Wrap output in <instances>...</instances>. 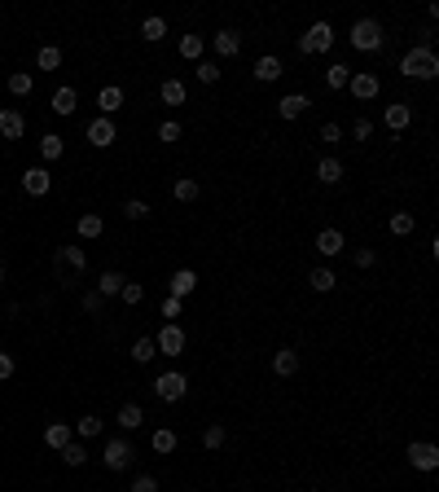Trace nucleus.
Masks as SVG:
<instances>
[{
	"mask_svg": "<svg viewBox=\"0 0 439 492\" xmlns=\"http://www.w3.org/2000/svg\"><path fill=\"white\" fill-rule=\"evenodd\" d=\"M400 75L409 79H435L439 75V57L431 44H418V49H409L405 57H400Z\"/></svg>",
	"mask_w": 439,
	"mask_h": 492,
	"instance_id": "obj_1",
	"label": "nucleus"
},
{
	"mask_svg": "<svg viewBox=\"0 0 439 492\" xmlns=\"http://www.w3.org/2000/svg\"><path fill=\"white\" fill-rule=\"evenodd\" d=\"M382 40H387V35H382V22H378V18H360L351 27V49H360V53H378Z\"/></svg>",
	"mask_w": 439,
	"mask_h": 492,
	"instance_id": "obj_2",
	"label": "nucleus"
},
{
	"mask_svg": "<svg viewBox=\"0 0 439 492\" xmlns=\"http://www.w3.org/2000/svg\"><path fill=\"white\" fill-rule=\"evenodd\" d=\"M329 44H334V27H329V22H312V27H307V35H299V53H303V57L325 53Z\"/></svg>",
	"mask_w": 439,
	"mask_h": 492,
	"instance_id": "obj_3",
	"label": "nucleus"
},
{
	"mask_svg": "<svg viewBox=\"0 0 439 492\" xmlns=\"http://www.w3.org/2000/svg\"><path fill=\"white\" fill-rule=\"evenodd\" d=\"M185 391H189V382H185V374H176V369H167V374L154 378V395H159L163 404H176Z\"/></svg>",
	"mask_w": 439,
	"mask_h": 492,
	"instance_id": "obj_4",
	"label": "nucleus"
},
{
	"mask_svg": "<svg viewBox=\"0 0 439 492\" xmlns=\"http://www.w3.org/2000/svg\"><path fill=\"white\" fill-rule=\"evenodd\" d=\"M347 88H351V97H356V101H374L378 92H382V79H378L374 70H351Z\"/></svg>",
	"mask_w": 439,
	"mask_h": 492,
	"instance_id": "obj_5",
	"label": "nucleus"
},
{
	"mask_svg": "<svg viewBox=\"0 0 439 492\" xmlns=\"http://www.w3.org/2000/svg\"><path fill=\"white\" fill-rule=\"evenodd\" d=\"M154 347H159L163 356H181L185 352V330L176 326V321H167V326L159 330V339H154Z\"/></svg>",
	"mask_w": 439,
	"mask_h": 492,
	"instance_id": "obj_6",
	"label": "nucleus"
},
{
	"mask_svg": "<svg viewBox=\"0 0 439 492\" xmlns=\"http://www.w3.org/2000/svg\"><path fill=\"white\" fill-rule=\"evenodd\" d=\"M101 462H105V471H127V462H132V444H127V440H110L101 449Z\"/></svg>",
	"mask_w": 439,
	"mask_h": 492,
	"instance_id": "obj_7",
	"label": "nucleus"
},
{
	"mask_svg": "<svg viewBox=\"0 0 439 492\" xmlns=\"http://www.w3.org/2000/svg\"><path fill=\"white\" fill-rule=\"evenodd\" d=\"M409 462H413V471H435V466H439V449L431 440H418V444H409Z\"/></svg>",
	"mask_w": 439,
	"mask_h": 492,
	"instance_id": "obj_8",
	"label": "nucleus"
},
{
	"mask_svg": "<svg viewBox=\"0 0 439 492\" xmlns=\"http://www.w3.org/2000/svg\"><path fill=\"white\" fill-rule=\"evenodd\" d=\"M22 189H27L31 198H44L53 189V176L44 172V167H27V176H22Z\"/></svg>",
	"mask_w": 439,
	"mask_h": 492,
	"instance_id": "obj_9",
	"label": "nucleus"
},
{
	"mask_svg": "<svg viewBox=\"0 0 439 492\" xmlns=\"http://www.w3.org/2000/svg\"><path fill=\"white\" fill-rule=\"evenodd\" d=\"M114 137H119V132H114V124H110V119H92V124H88V141H92V146H97V150H105V146H114Z\"/></svg>",
	"mask_w": 439,
	"mask_h": 492,
	"instance_id": "obj_10",
	"label": "nucleus"
},
{
	"mask_svg": "<svg viewBox=\"0 0 439 492\" xmlns=\"http://www.w3.org/2000/svg\"><path fill=\"white\" fill-rule=\"evenodd\" d=\"M294 369H299V352H294V347H277V352H272V374L290 378Z\"/></svg>",
	"mask_w": 439,
	"mask_h": 492,
	"instance_id": "obj_11",
	"label": "nucleus"
},
{
	"mask_svg": "<svg viewBox=\"0 0 439 492\" xmlns=\"http://www.w3.org/2000/svg\"><path fill=\"white\" fill-rule=\"evenodd\" d=\"M382 119H387V128H391V132H405V128L413 124V106H409V101H396V106H387V115H382Z\"/></svg>",
	"mask_w": 439,
	"mask_h": 492,
	"instance_id": "obj_12",
	"label": "nucleus"
},
{
	"mask_svg": "<svg viewBox=\"0 0 439 492\" xmlns=\"http://www.w3.org/2000/svg\"><path fill=\"white\" fill-rule=\"evenodd\" d=\"M70 440H75V431H70V422H49V426H44V444H49V449H57V453H62Z\"/></svg>",
	"mask_w": 439,
	"mask_h": 492,
	"instance_id": "obj_13",
	"label": "nucleus"
},
{
	"mask_svg": "<svg viewBox=\"0 0 439 492\" xmlns=\"http://www.w3.org/2000/svg\"><path fill=\"white\" fill-rule=\"evenodd\" d=\"M343 246H347V242H343V233H338V229H321V233H316V250H321L325 259L343 255Z\"/></svg>",
	"mask_w": 439,
	"mask_h": 492,
	"instance_id": "obj_14",
	"label": "nucleus"
},
{
	"mask_svg": "<svg viewBox=\"0 0 439 492\" xmlns=\"http://www.w3.org/2000/svg\"><path fill=\"white\" fill-rule=\"evenodd\" d=\"M211 44H216L220 57H237V53H242V35H237V31H216Z\"/></svg>",
	"mask_w": 439,
	"mask_h": 492,
	"instance_id": "obj_15",
	"label": "nucleus"
},
{
	"mask_svg": "<svg viewBox=\"0 0 439 492\" xmlns=\"http://www.w3.org/2000/svg\"><path fill=\"white\" fill-rule=\"evenodd\" d=\"M343 176H347V172H343V159H334V154L316 163V181H321V185H338Z\"/></svg>",
	"mask_w": 439,
	"mask_h": 492,
	"instance_id": "obj_16",
	"label": "nucleus"
},
{
	"mask_svg": "<svg viewBox=\"0 0 439 492\" xmlns=\"http://www.w3.org/2000/svg\"><path fill=\"white\" fill-rule=\"evenodd\" d=\"M167 286H172V299H185V295H194V291H198V273H194V268H181Z\"/></svg>",
	"mask_w": 439,
	"mask_h": 492,
	"instance_id": "obj_17",
	"label": "nucleus"
},
{
	"mask_svg": "<svg viewBox=\"0 0 439 492\" xmlns=\"http://www.w3.org/2000/svg\"><path fill=\"white\" fill-rule=\"evenodd\" d=\"M307 106H312V101H307L303 92H286V97L277 101V115H281V119H299V115L307 110Z\"/></svg>",
	"mask_w": 439,
	"mask_h": 492,
	"instance_id": "obj_18",
	"label": "nucleus"
},
{
	"mask_svg": "<svg viewBox=\"0 0 439 492\" xmlns=\"http://www.w3.org/2000/svg\"><path fill=\"white\" fill-rule=\"evenodd\" d=\"M22 132H27V124H22L18 110H0V137H5V141H18Z\"/></svg>",
	"mask_w": 439,
	"mask_h": 492,
	"instance_id": "obj_19",
	"label": "nucleus"
},
{
	"mask_svg": "<svg viewBox=\"0 0 439 492\" xmlns=\"http://www.w3.org/2000/svg\"><path fill=\"white\" fill-rule=\"evenodd\" d=\"M307 286H312L316 295H329V291L338 286V277H334V273H329L325 264H321V268H312V273H307Z\"/></svg>",
	"mask_w": 439,
	"mask_h": 492,
	"instance_id": "obj_20",
	"label": "nucleus"
},
{
	"mask_svg": "<svg viewBox=\"0 0 439 492\" xmlns=\"http://www.w3.org/2000/svg\"><path fill=\"white\" fill-rule=\"evenodd\" d=\"M255 79H264V83H272V79H281V57H259L255 62Z\"/></svg>",
	"mask_w": 439,
	"mask_h": 492,
	"instance_id": "obj_21",
	"label": "nucleus"
},
{
	"mask_svg": "<svg viewBox=\"0 0 439 492\" xmlns=\"http://www.w3.org/2000/svg\"><path fill=\"white\" fill-rule=\"evenodd\" d=\"M163 35H167V22H163L159 14H150L145 22H141V40H150V44H159Z\"/></svg>",
	"mask_w": 439,
	"mask_h": 492,
	"instance_id": "obj_22",
	"label": "nucleus"
},
{
	"mask_svg": "<svg viewBox=\"0 0 439 492\" xmlns=\"http://www.w3.org/2000/svg\"><path fill=\"white\" fill-rule=\"evenodd\" d=\"M53 110H57V115H75V110H79L75 88H57V92H53Z\"/></svg>",
	"mask_w": 439,
	"mask_h": 492,
	"instance_id": "obj_23",
	"label": "nucleus"
},
{
	"mask_svg": "<svg viewBox=\"0 0 439 492\" xmlns=\"http://www.w3.org/2000/svg\"><path fill=\"white\" fill-rule=\"evenodd\" d=\"M97 101H101V115H105V119H110V115L119 110V106H123V88H114V83H105V88H101V97H97Z\"/></svg>",
	"mask_w": 439,
	"mask_h": 492,
	"instance_id": "obj_24",
	"label": "nucleus"
},
{
	"mask_svg": "<svg viewBox=\"0 0 439 492\" xmlns=\"http://www.w3.org/2000/svg\"><path fill=\"white\" fill-rule=\"evenodd\" d=\"M141 422H145V409H141L136 400H132V404H123V409H119V426H123V431H136Z\"/></svg>",
	"mask_w": 439,
	"mask_h": 492,
	"instance_id": "obj_25",
	"label": "nucleus"
},
{
	"mask_svg": "<svg viewBox=\"0 0 439 492\" xmlns=\"http://www.w3.org/2000/svg\"><path fill=\"white\" fill-rule=\"evenodd\" d=\"M347 79H351V66H343V62H334V66H325V88H347Z\"/></svg>",
	"mask_w": 439,
	"mask_h": 492,
	"instance_id": "obj_26",
	"label": "nucleus"
},
{
	"mask_svg": "<svg viewBox=\"0 0 439 492\" xmlns=\"http://www.w3.org/2000/svg\"><path fill=\"white\" fill-rule=\"evenodd\" d=\"M105 233V220L97 211H88V215H79V237H101Z\"/></svg>",
	"mask_w": 439,
	"mask_h": 492,
	"instance_id": "obj_27",
	"label": "nucleus"
},
{
	"mask_svg": "<svg viewBox=\"0 0 439 492\" xmlns=\"http://www.w3.org/2000/svg\"><path fill=\"white\" fill-rule=\"evenodd\" d=\"M123 282L127 277H123V273H114V268L101 273V277H97V295H119V291H123Z\"/></svg>",
	"mask_w": 439,
	"mask_h": 492,
	"instance_id": "obj_28",
	"label": "nucleus"
},
{
	"mask_svg": "<svg viewBox=\"0 0 439 492\" xmlns=\"http://www.w3.org/2000/svg\"><path fill=\"white\" fill-rule=\"evenodd\" d=\"M203 35H181V57H189V62H203Z\"/></svg>",
	"mask_w": 439,
	"mask_h": 492,
	"instance_id": "obj_29",
	"label": "nucleus"
},
{
	"mask_svg": "<svg viewBox=\"0 0 439 492\" xmlns=\"http://www.w3.org/2000/svg\"><path fill=\"white\" fill-rule=\"evenodd\" d=\"M413 229H418V220H413V211H396V215H391V233H396V237H409Z\"/></svg>",
	"mask_w": 439,
	"mask_h": 492,
	"instance_id": "obj_30",
	"label": "nucleus"
},
{
	"mask_svg": "<svg viewBox=\"0 0 439 492\" xmlns=\"http://www.w3.org/2000/svg\"><path fill=\"white\" fill-rule=\"evenodd\" d=\"M31 88H35V79L27 70H14V75H9V92H14V97H31Z\"/></svg>",
	"mask_w": 439,
	"mask_h": 492,
	"instance_id": "obj_31",
	"label": "nucleus"
},
{
	"mask_svg": "<svg viewBox=\"0 0 439 492\" xmlns=\"http://www.w3.org/2000/svg\"><path fill=\"white\" fill-rule=\"evenodd\" d=\"M40 159H44V163H57V159H62V137H53V132H49V137H40Z\"/></svg>",
	"mask_w": 439,
	"mask_h": 492,
	"instance_id": "obj_32",
	"label": "nucleus"
},
{
	"mask_svg": "<svg viewBox=\"0 0 439 492\" xmlns=\"http://www.w3.org/2000/svg\"><path fill=\"white\" fill-rule=\"evenodd\" d=\"M35 66H40V70H57V66H62V49H53V44H44V49L35 53Z\"/></svg>",
	"mask_w": 439,
	"mask_h": 492,
	"instance_id": "obj_33",
	"label": "nucleus"
},
{
	"mask_svg": "<svg viewBox=\"0 0 439 492\" xmlns=\"http://www.w3.org/2000/svg\"><path fill=\"white\" fill-rule=\"evenodd\" d=\"M163 101H167V106H185V83L181 79H163Z\"/></svg>",
	"mask_w": 439,
	"mask_h": 492,
	"instance_id": "obj_34",
	"label": "nucleus"
},
{
	"mask_svg": "<svg viewBox=\"0 0 439 492\" xmlns=\"http://www.w3.org/2000/svg\"><path fill=\"white\" fill-rule=\"evenodd\" d=\"M154 453H163V457H167V453H176V431H167V426H163V431H154Z\"/></svg>",
	"mask_w": 439,
	"mask_h": 492,
	"instance_id": "obj_35",
	"label": "nucleus"
},
{
	"mask_svg": "<svg viewBox=\"0 0 439 492\" xmlns=\"http://www.w3.org/2000/svg\"><path fill=\"white\" fill-rule=\"evenodd\" d=\"M57 259H66L75 273H84V268H88V255H84L79 246H62V250H57Z\"/></svg>",
	"mask_w": 439,
	"mask_h": 492,
	"instance_id": "obj_36",
	"label": "nucleus"
},
{
	"mask_svg": "<svg viewBox=\"0 0 439 492\" xmlns=\"http://www.w3.org/2000/svg\"><path fill=\"white\" fill-rule=\"evenodd\" d=\"M70 431H75V435H79V440H97V435H101V422H97V417H92V413H88V417H79V422H75V426H70Z\"/></svg>",
	"mask_w": 439,
	"mask_h": 492,
	"instance_id": "obj_37",
	"label": "nucleus"
},
{
	"mask_svg": "<svg viewBox=\"0 0 439 492\" xmlns=\"http://www.w3.org/2000/svg\"><path fill=\"white\" fill-rule=\"evenodd\" d=\"M154 356H159V347H154V339H136V347H132V361H136V365H150Z\"/></svg>",
	"mask_w": 439,
	"mask_h": 492,
	"instance_id": "obj_38",
	"label": "nucleus"
},
{
	"mask_svg": "<svg viewBox=\"0 0 439 492\" xmlns=\"http://www.w3.org/2000/svg\"><path fill=\"white\" fill-rule=\"evenodd\" d=\"M62 462H66V466H84V462H88V449H84V444H75V440H70L66 449H62Z\"/></svg>",
	"mask_w": 439,
	"mask_h": 492,
	"instance_id": "obj_39",
	"label": "nucleus"
},
{
	"mask_svg": "<svg viewBox=\"0 0 439 492\" xmlns=\"http://www.w3.org/2000/svg\"><path fill=\"white\" fill-rule=\"evenodd\" d=\"M172 194H176V202H194L198 194H203V189H198V181H189V176H185V181H176Z\"/></svg>",
	"mask_w": 439,
	"mask_h": 492,
	"instance_id": "obj_40",
	"label": "nucleus"
},
{
	"mask_svg": "<svg viewBox=\"0 0 439 492\" xmlns=\"http://www.w3.org/2000/svg\"><path fill=\"white\" fill-rule=\"evenodd\" d=\"M119 299H123V304H141V299H145V286H141V282H123V291H119Z\"/></svg>",
	"mask_w": 439,
	"mask_h": 492,
	"instance_id": "obj_41",
	"label": "nucleus"
},
{
	"mask_svg": "<svg viewBox=\"0 0 439 492\" xmlns=\"http://www.w3.org/2000/svg\"><path fill=\"white\" fill-rule=\"evenodd\" d=\"M181 124H176V119H163V124H159V141H167V146H172V141H181Z\"/></svg>",
	"mask_w": 439,
	"mask_h": 492,
	"instance_id": "obj_42",
	"label": "nucleus"
},
{
	"mask_svg": "<svg viewBox=\"0 0 439 492\" xmlns=\"http://www.w3.org/2000/svg\"><path fill=\"white\" fill-rule=\"evenodd\" d=\"M194 75L203 79V83H216V79H220V66H216V62H207V57H203V62L194 66Z\"/></svg>",
	"mask_w": 439,
	"mask_h": 492,
	"instance_id": "obj_43",
	"label": "nucleus"
},
{
	"mask_svg": "<svg viewBox=\"0 0 439 492\" xmlns=\"http://www.w3.org/2000/svg\"><path fill=\"white\" fill-rule=\"evenodd\" d=\"M351 259H356V268H374V264H378V250H374V246H360V250H351Z\"/></svg>",
	"mask_w": 439,
	"mask_h": 492,
	"instance_id": "obj_44",
	"label": "nucleus"
},
{
	"mask_svg": "<svg viewBox=\"0 0 439 492\" xmlns=\"http://www.w3.org/2000/svg\"><path fill=\"white\" fill-rule=\"evenodd\" d=\"M123 215H127V220H145V215H150V207H145V202H141V198H127Z\"/></svg>",
	"mask_w": 439,
	"mask_h": 492,
	"instance_id": "obj_45",
	"label": "nucleus"
},
{
	"mask_svg": "<svg viewBox=\"0 0 439 492\" xmlns=\"http://www.w3.org/2000/svg\"><path fill=\"white\" fill-rule=\"evenodd\" d=\"M321 141H325V146H338V141H343V128H338V124H321Z\"/></svg>",
	"mask_w": 439,
	"mask_h": 492,
	"instance_id": "obj_46",
	"label": "nucleus"
},
{
	"mask_svg": "<svg viewBox=\"0 0 439 492\" xmlns=\"http://www.w3.org/2000/svg\"><path fill=\"white\" fill-rule=\"evenodd\" d=\"M203 444H207V449H220V444H224V426H207L203 431Z\"/></svg>",
	"mask_w": 439,
	"mask_h": 492,
	"instance_id": "obj_47",
	"label": "nucleus"
},
{
	"mask_svg": "<svg viewBox=\"0 0 439 492\" xmlns=\"http://www.w3.org/2000/svg\"><path fill=\"white\" fill-rule=\"evenodd\" d=\"M132 492H159V479H154V475H136L132 479Z\"/></svg>",
	"mask_w": 439,
	"mask_h": 492,
	"instance_id": "obj_48",
	"label": "nucleus"
},
{
	"mask_svg": "<svg viewBox=\"0 0 439 492\" xmlns=\"http://www.w3.org/2000/svg\"><path fill=\"white\" fill-rule=\"evenodd\" d=\"M351 137H356V141H369V137H374V124H369V119H356V124H351Z\"/></svg>",
	"mask_w": 439,
	"mask_h": 492,
	"instance_id": "obj_49",
	"label": "nucleus"
},
{
	"mask_svg": "<svg viewBox=\"0 0 439 492\" xmlns=\"http://www.w3.org/2000/svg\"><path fill=\"white\" fill-rule=\"evenodd\" d=\"M5 378H14V356L0 352V382H5Z\"/></svg>",
	"mask_w": 439,
	"mask_h": 492,
	"instance_id": "obj_50",
	"label": "nucleus"
},
{
	"mask_svg": "<svg viewBox=\"0 0 439 492\" xmlns=\"http://www.w3.org/2000/svg\"><path fill=\"white\" fill-rule=\"evenodd\" d=\"M163 317H181V299H172V295L163 299Z\"/></svg>",
	"mask_w": 439,
	"mask_h": 492,
	"instance_id": "obj_51",
	"label": "nucleus"
},
{
	"mask_svg": "<svg viewBox=\"0 0 439 492\" xmlns=\"http://www.w3.org/2000/svg\"><path fill=\"white\" fill-rule=\"evenodd\" d=\"M0 282H5V273H0Z\"/></svg>",
	"mask_w": 439,
	"mask_h": 492,
	"instance_id": "obj_52",
	"label": "nucleus"
}]
</instances>
